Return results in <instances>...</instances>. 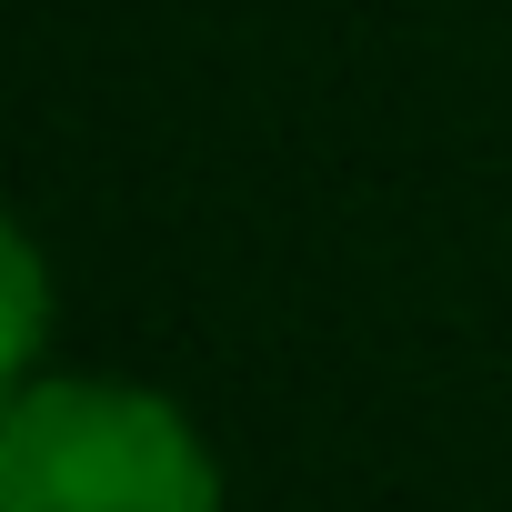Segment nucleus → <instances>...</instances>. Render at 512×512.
Here are the masks:
<instances>
[{"mask_svg":"<svg viewBox=\"0 0 512 512\" xmlns=\"http://www.w3.org/2000/svg\"><path fill=\"white\" fill-rule=\"evenodd\" d=\"M0 272H11V322H0V392H21V382H41V332H51L41 241L11 231V241H0Z\"/></svg>","mask_w":512,"mask_h":512,"instance_id":"2","label":"nucleus"},{"mask_svg":"<svg viewBox=\"0 0 512 512\" xmlns=\"http://www.w3.org/2000/svg\"><path fill=\"white\" fill-rule=\"evenodd\" d=\"M0 512H221V462L171 392L41 372L0 402Z\"/></svg>","mask_w":512,"mask_h":512,"instance_id":"1","label":"nucleus"}]
</instances>
